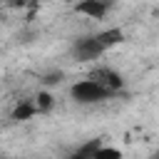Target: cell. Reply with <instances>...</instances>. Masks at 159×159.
Returning <instances> with one entry per match:
<instances>
[{
    "label": "cell",
    "mask_w": 159,
    "mask_h": 159,
    "mask_svg": "<svg viewBox=\"0 0 159 159\" xmlns=\"http://www.w3.org/2000/svg\"><path fill=\"white\" fill-rule=\"evenodd\" d=\"M72 99L75 102H80V104H94V102H102V99H107V97H112L109 92H104L97 82H92V80H82V82H77V84H72Z\"/></svg>",
    "instance_id": "6da1fadb"
},
{
    "label": "cell",
    "mask_w": 159,
    "mask_h": 159,
    "mask_svg": "<svg viewBox=\"0 0 159 159\" xmlns=\"http://www.w3.org/2000/svg\"><path fill=\"white\" fill-rule=\"evenodd\" d=\"M102 45L97 42V37H77L75 45H72V57L80 60V62H89V60H97L102 55Z\"/></svg>",
    "instance_id": "7a4b0ae2"
},
{
    "label": "cell",
    "mask_w": 159,
    "mask_h": 159,
    "mask_svg": "<svg viewBox=\"0 0 159 159\" xmlns=\"http://www.w3.org/2000/svg\"><path fill=\"white\" fill-rule=\"evenodd\" d=\"M89 80L92 82H97L104 92H109V94H114V92H119L122 87H124V80H122V75L119 72H114V70H109V67H97L92 75H89Z\"/></svg>",
    "instance_id": "3957f363"
},
{
    "label": "cell",
    "mask_w": 159,
    "mask_h": 159,
    "mask_svg": "<svg viewBox=\"0 0 159 159\" xmlns=\"http://www.w3.org/2000/svg\"><path fill=\"white\" fill-rule=\"evenodd\" d=\"M75 7H77V12H82V15L92 17V20H102L107 15V10L112 7V0H82Z\"/></svg>",
    "instance_id": "277c9868"
},
{
    "label": "cell",
    "mask_w": 159,
    "mask_h": 159,
    "mask_svg": "<svg viewBox=\"0 0 159 159\" xmlns=\"http://www.w3.org/2000/svg\"><path fill=\"white\" fill-rule=\"evenodd\" d=\"M94 37H97V42L102 45V50H107V47L119 45V42L124 40V32H122L119 27H109V30H102L99 35H94Z\"/></svg>",
    "instance_id": "5b68a950"
},
{
    "label": "cell",
    "mask_w": 159,
    "mask_h": 159,
    "mask_svg": "<svg viewBox=\"0 0 159 159\" xmlns=\"http://www.w3.org/2000/svg\"><path fill=\"white\" fill-rule=\"evenodd\" d=\"M37 114V109H35V102L32 99H22L15 109H12V119H17V122H27V119H32Z\"/></svg>",
    "instance_id": "8992f818"
},
{
    "label": "cell",
    "mask_w": 159,
    "mask_h": 159,
    "mask_svg": "<svg viewBox=\"0 0 159 159\" xmlns=\"http://www.w3.org/2000/svg\"><path fill=\"white\" fill-rule=\"evenodd\" d=\"M32 102H35V109H37L40 114H42V112H50V109H52V104H55V99H52V94H50V92H40Z\"/></svg>",
    "instance_id": "52a82bcc"
},
{
    "label": "cell",
    "mask_w": 159,
    "mask_h": 159,
    "mask_svg": "<svg viewBox=\"0 0 159 159\" xmlns=\"http://www.w3.org/2000/svg\"><path fill=\"white\" fill-rule=\"evenodd\" d=\"M92 159H122V152L114 149V147H104V144H102V147L94 152Z\"/></svg>",
    "instance_id": "ba28073f"
},
{
    "label": "cell",
    "mask_w": 159,
    "mask_h": 159,
    "mask_svg": "<svg viewBox=\"0 0 159 159\" xmlns=\"http://www.w3.org/2000/svg\"><path fill=\"white\" fill-rule=\"evenodd\" d=\"M99 147H102V139H92V142H87L84 147H80L77 152H80V154H84V157H94V152H97Z\"/></svg>",
    "instance_id": "9c48e42d"
},
{
    "label": "cell",
    "mask_w": 159,
    "mask_h": 159,
    "mask_svg": "<svg viewBox=\"0 0 159 159\" xmlns=\"http://www.w3.org/2000/svg\"><path fill=\"white\" fill-rule=\"evenodd\" d=\"M62 82V72H50L42 77V84H60Z\"/></svg>",
    "instance_id": "30bf717a"
},
{
    "label": "cell",
    "mask_w": 159,
    "mask_h": 159,
    "mask_svg": "<svg viewBox=\"0 0 159 159\" xmlns=\"http://www.w3.org/2000/svg\"><path fill=\"white\" fill-rule=\"evenodd\" d=\"M32 0H7V5L10 7H25V5H30Z\"/></svg>",
    "instance_id": "8fae6325"
},
{
    "label": "cell",
    "mask_w": 159,
    "mask_h": 159,
    "mask_svg": "<svg viewBox=\"0 0 159 159\" xmlns=\"http://www.w3.org/2000/svg\"><path fill=\"white\" fill-rule=\"evenodd\" d=\"M70 159H92V157H84V154H80V152H75Z\"/></svg>",
    "instance_id": "7c38bea8"
}]
</instances>
